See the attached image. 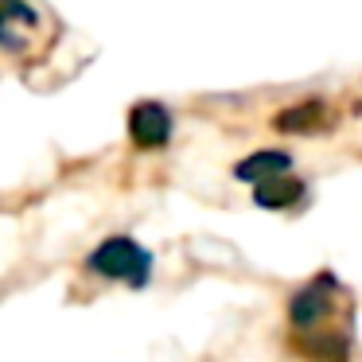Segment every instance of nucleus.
<instances>
[{
	"instance_id": "3",
	"label": "nucleus",
	"mask_w": 362,
	"mask_h": 362,
	"mask_svg": "<svg viewBox=\"0 0 362 362\" xmlns=\"http://www.w3.org/2000/svg\"><path fill=\"white\" fill-rule=\"evenodd\" d=\"M129 136L136 148H164L172 141V113L160 102H136L129 110Z\"/></svg>"
},
{
	"instance_id": "1",
	"label": "nucleus",
	"mask_w": 362,
	"mask_h": 362,
	"mask_svg": "<svg viewBox=\"0 0 362 362\" xmlns=\"http://www.w3.org/2000/svg\"><path fill=\"white\" fill-rule=\"evenodd\" d=\"M86 269L98 276H110V281H125V284H133V288H144L148 276H152V253L144 250L136 238L113 234L86 257Z\"/></svg>"
},
{
	"instance_id": "7",
	"label": "nucleus",
	"mask_w": 362,
	"mask_h": 362,
	"mask_svg": "<svg viewBox=\"0 0 362 362\" xmlns=\"http://www.w3.org/2000/svg\"><path fill=\"white\" fill-rule=\"evenodd\" d=\"M273 125L281 133H315V129H327L331 125V110L323 102H300L292 110L276 113Z\"/></svg>"
},
{
	"instance_id": "2",
	"label": "nucleus",
	"mask_w": 362,
	"mask_h": 362,
	"mask_svg": "<svg viewBox=\"0 0 362 362\" xmlns=\"http://www.w3.org/2000/svg\"><path fill=\"white\" fill-rule=\"evenodd\" d=\"M335 296H339L335 276H331V273H320L312 284H304V288H300L296 296L288 300V320H292V327H300V331L320 327V323L331 315V308H335Z\"/></svg>"
},
{
	"instance_id": "6",
	"label": "nucleus",
	"mask_w": 362,
	"mask_h": 362,
	"mask_svg": "<svg viewBox=\"0 0 362 362\" xmlns=\"http://www.w3.org/2000/svg\"><path fill=\"white\" fill-rule=\"evenodd\" d=\"M288 168H292V156H288V152H281V148H261V152H250L245 160H238L234 180H242V183H261V180H269V175H276V172H288Z\"/></svg>"
},
{
	"instance_id": "4",
	"label": "nucleus",
	"mask_w": 362,
	"mask_h": 362,
	"mask_svg": "<svg viewBox=\"0 0 362 362\" xmlns=\"http://www.w3.org/2000/svg\"><path fill=\"white\" fill-rule=\"evenodd\" d=\"M304 199H308L304 180H296L288 172H276L269 180L253 183V203L265 206V211H288V206H300Z\"/></svg>"
},
{
	"instance_id": "5",
	"label": "nucleus",
	"mask_w": 362,
	"mask_h": 362,
	"mask_svg": "<svg viewBox=\"0 0 362 362\" xmlns=\"http://www.w3.org/2000/svg\"><path fill=\"white\" fill-rule=\"evenodd\" d=\"M35 8L28 0H0V47L20 51L35 28Z\"/></svg>"
}]
</instances>
